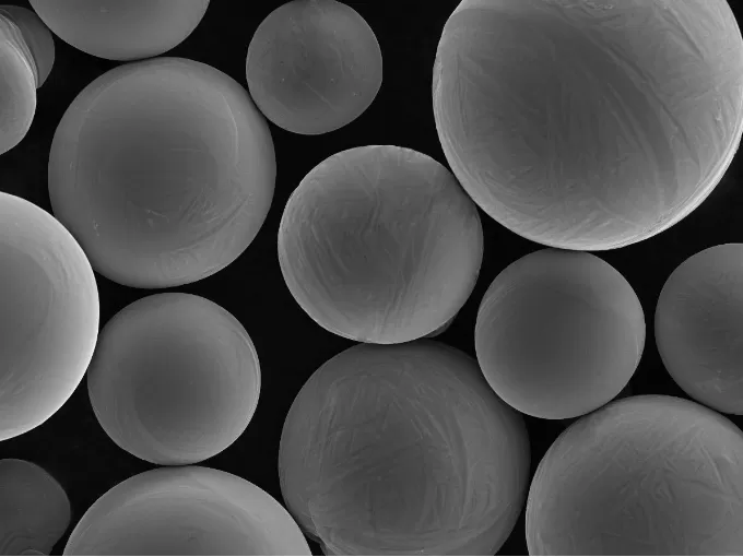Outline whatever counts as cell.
Returning a JSON list of instances; mask_svg holds the SVG:
<instances>
[{
	"mask_svg": "<svg viewBox=\"0 0 743 557\" xmlns=\"http://www.w3.org/2000/svg\"><path fill=\"white\" fill-rule=\"evenodd\" d=\"M453 176L504 227L600 251L672 227L743 130V44L724 0H463L433 69Z\"/></svg>",
	"mask_w": 743,
	"mask_h": 557,
	"instance_id": "1",
	"label": "cell"
},
{
	"mask_svg": "<svg viewBox=\"0 0 743 557\" xmlns=\"http://www.w3.org/2000/svg\"><path fill=\"white\" fill-rule=\"evenodd\" d=\"M521 413L447 344L359 343L322 364L285 418L287 510L327 556H493L527 499Z\"/></svg>",
	"mask_w": 743,
	"mask_h": 557,
	"instance_id": "2",
	"label": "cell"
},
{
	"mask_svg": "<svg viewBox=\"0 0 743 557\" xmlns=\"http://www.w3.org/2000/svg\"><path fill=\"white\" fill-rule=\"evenodd\" d=\"M275 177L272 135L247 91L179 57L87 84L48 161L54 215L95 271L135 288L190 284L234 262L269 213Z\"/></svg>",
	"mask_w": 743,
	"mask_h": 557,
	"instance_id": "3",
	"label": "cell"
},
{
	"mask_svg": "<svg viewBox=\"0 0 743 557\" xmlns=\"http://www.w3.org/2000/svg\"><path fill=\"white\" fill-rule=\"evenodd\" d=\"M278 254L299 307L339 336L424 339L471 295L483 259L475 203L433 157L396 145L338 152L284 208Z\"/></svg>",
	"mask_w": 743,
	"mask_h": 557,
	"instance_id": "4",
	"label": "cell"
},
{
	"mask_svg": "<svg viewBox=\"0 0 743 557\" xmlns=\"http://www.w3.org/2000/svg\"><path fill=\"white\" fill-rule=\"evenodd\" d=\"M531 556H743V435L677 396L611 401L565 429L526 499Z\"/></svg>",
	"mask_w": 743,
	"mask_h": 557,
	"instance_id": "5",
	"label": "cell"
},
{
	"mask_svg": "<svg viewBox=\"0 0 743 557\" xmlns=\"http://www.w3.org/2000/svg\"><path fill=\"white\" fill-rule=\"evenodd\" d=\"M86 382L94 415L119 448L150 463L187 465L243 435L261 369L231 312L202 296L161 293L103 327Z\"/></svg>",
	"mask_w": 743,
	"mask_h": 557,
	"instance_id": "6",
	"label": "cell"
},
{
	"mask_svg": "<svg viewBox=\"0 0 743 557\" xmlns=\"http://www.w3.org/2000/svg\"><path fill=\"white\" fill-rule=\"evenodd\" d=\"M480 370L519 413L576 418L611 402L645 347L641 304L628 281L591 251L547 247L505 268L481 301Z\"/></svg>",
	"mask_w": 743,
	"mask_h": 557,
	"instance_id": "7",
	"label": "cell"
},
{
	"mask_svg": "<svg viewBox=\"0 0 743 557\" xmlns=\"http://www.w3.org/2000/svg\"><path fill=\"white\" fill-rule=\"evenodd\" d=\"M0 440L57 413L86 375L99 336L94 269L70 230L0 193Z\"/></svg>",
	"mask_w": 743,
	"mask_h": 557,
	"instance_id": "8",
	"label": "cell"
},
{
	"mask_svg": "<svg viewBox=\"0 0 743 557\" xmlns=\"http://www.w3.org/2000/svg\"><path fill=\"white\" fill-rule=\"evenodd\" d=\"M67 557L311 556L305 533L275 498L232 473L162 465L101 496L64 546Z\"/></svg>",
	"mask_w": 743,
	"mask_h": 557,
	"instance_id": "9",
	"label": "cell"
},
{
	"mask_svg": "<svg viewBox=\"0 0 743 557\" xmlns=\"http://www.w3.org/2000/svg\"><path fill=\"white\" fill-rule=\"evenodd\" d=\"M246 79L256 107L278 127L317 135L359 117L382 82L375 33L353 8L297 0L272 11L248 47Z\"/></svg>",
	"mask_w": 743,
	"mask_h": 557,
	"instance_id": "10",
	"label": "cell"
},
{
	"mask_svg": "<svg viewBox=\"0 0 743 557\" xmlns=\"http://www.w3.org/2000/svg\"><path fill=\"white\" fill-rule=\"evenodd\" d=\"M654 336L672 379L700 404L743 413V245L701 250L664 283Z\"/></svg>",
	"mask_w": 743,
	"mask_h": 557,
	"instance_id": "11",
	"label": "cell"
},
{
	"mask_svg": "<svg viewBox=\"0 0 743 557\" xmlns=\"http://www.w3.org/2000/svg\"><path fill=\"white\" fill-rule=\"evenodd\" d=\"M52 33L89 55L118 61L150 60L182 43L199 25L209 0H30Z\"/></svg>",
	"mask_w": 743,
	"mask_h": 557,
	"instance_id": "12",
	"label": "cell"
},
{
	"mask_svg": "<svg viewBox=\"0 0 743 557\" xmlns=\"http://www.w3.org/2000/svg\"><path fill=\"white\" fill-rule=\"evenodd\" d=\"M71 522L67 493L42 466L0 461V556H49Z\"/></svg>",
	"mask_w": 743,
	"mask_h": 557,
	"instance_id": "13",
	"label": "cell"
},
{
	"mask_svg": "<svg viewBox=\"0 0 743 557\" xmlns=\"http://www.w3.org/2000/svg\"><path fill=\"white\" fill-rule=\"evenodd\" d=\"M1 145L3 154L15 147L30 130L38 87L34 62L14 24L0 16Z\"/></svg>",
	"mask_w": 743,
	"mask_h": 557,
	"instance_id": "14",
	"label": "cell"
},
{
	"mask_svg": "<svg viewBox=\"0 0 743 557\" xmlns=\"http://www.w3.org/2000/svg\"><path fill=\"white\" fill-rule=\"evenodd\" d=\"M0 12L16 27L34 62L38 87H40L50 74L55 62V44L51 29L34 10L2 4Z\"/></svg>",
	"mask_w": 743,
	"mask_h": 557,
	"instance_id": "15",
	"label": "cell"
}]
</instances>
